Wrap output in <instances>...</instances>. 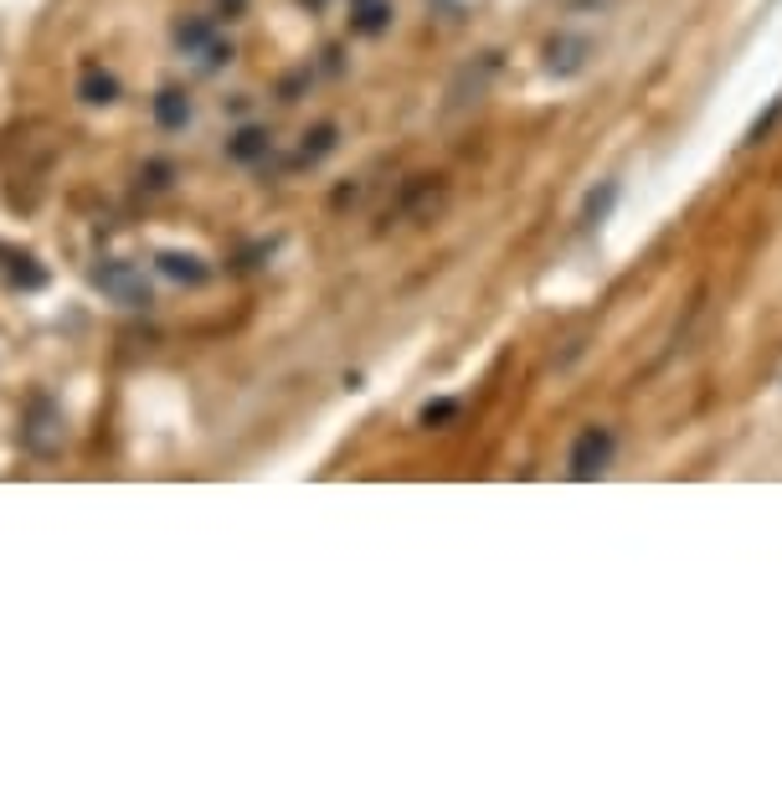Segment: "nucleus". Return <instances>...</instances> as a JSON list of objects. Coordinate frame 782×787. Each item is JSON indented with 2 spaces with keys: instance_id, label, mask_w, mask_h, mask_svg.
Returning <instances> with one entry per match:
<instances>
[{
  "instance_id": "1",
  "label": "nucleus",
  "mask_w": 782,
  "mask_h": 787,
  "mask_svg": "<svg viewBox=\"0 0 782 787\" xmlns=\"http://www.w3.org/2000/svg\"><path fill=\"white\" fill-rule=\"evenodd\" d=\"M93 283L114 299V304H124V309H144V304H150V283H144V274L129 268V263H118V257H109L103 268H93Z\"/></svg>"
},
{
  "instance_id": "2",
  "label": "nucleus",
  "mask_w": 782,
  "mask_h": 787,
  "mask_svg": "<svg viewBox=\"0 0 782 787\" xmlns=\"http://www.w3.org/2000/svg\"><path fill=\"white\" fill-rule=\"evenodd\" d=\"M607 464H613V433L607 428H582L567 458L571 479H597V473H607Z\"/></svg>"
},
{
  "instance_id": "3",
  "label": "nucleus",
  "mask_w": 782,
  "mask_h": 787,
  "mask_svg": "<svg viewBox=\"0 0 782 787\" xmlns=\"http://www.w3.org/2000/svg\"><path fill=\"white\" fill-rule=\"evenodd\" d=\"M26 443H31V453H41V458H52V453L62 448V412L52 396H31V412H26Z\"/></svg>"
},
{
  "instance_id": "4",
  "label": "nucleus",
  "mask_w": 782,
  "mask_h": 787,
  "mask_svg": "<svg viewBox=\"0 0 782 787\" xmlns=\"http://www.w3.org/2000/svg\"><path fill=\"white\" fill-rule=\"evenodd\" d=\"M586 52H592V41L586 37H556L546 47V67L556 73V78H577L586 67Z\"/></svg>"
},
{
  "instance_id": "5",
  "label": "nucleus",
  "mask_w": 782,
  "mask_h": 787,
  "mask_svg": "<svg viewBox=\"0 0 782 787\" xmlns=\"http://www.w3.org/2000/svg\"><path fill=\"white\" fill-rule=\"evenodd\" d=\"M155 124L160 129H186L191 124V93H180V88H160V99H155Z\"/></svg>"
},
{
  "instance_id": "6",
  "label": "nucleus",
  "mask_w": 782,
  "mask_h": 787,
  "mask_svg": "<svg viewBox=\"0 0 782 787\" xmlns=\"http://www.w3.org/2000/svg\"><path fill=\"white\" fill-rule=\"evenodd\" d=\"M155 263H160V274L176 278V283H191V289L195 283H206V263L195 253H176V247H171V253H160Z\"/></svg>"
},
{
  "instance_id": "7",
  "label": "nucleus",
  "mask_w": 782,
  "mask_h": 787,
  "mask_svg": "<svg viewBox=\"0 0 782 787\" xmlns=\"http://www.w3.org/2000/svg\"><path fill=\"white\" fill-rule=\"evenodd\" d=\"M78 99L93 103V109H98V103H114L118 99V78H114V73H98V67H88V73L78 78Z\"/></svg>"
},
{
  "instance_id": "8",
  "label": "nucleus",
  "mask_w": 782,
  "mask_h": 787,
  "mask_svg": "<svg viewBox=\"0 0 782 787\" xmlns=\"http://www.w3.org/2000/svg\"><path fill=\"white\" fill-rule=\"evenodd\" d=\"M391 16H396V11H391L387 0H366V5L351 16V31H361V37H381V31L391 26Z\"/></svg>"
},
{
  "instance_id": "9",
  "label": "nucleus",
  "mask_w": 782,
  "mask_h": 787,
  "mask_svg": "<svg viewBox=\"0 0 782 787\" xmlns=\"http://www.w3.org/2000/svg\"><path fill=\"white\" fill-rule=\"evenodd\" d=\"M227 155H232L237 165H253V160L268 155V135H263V129H237L232 144H227Z\"/></svg>"
},
{
  "instance_id": "10",
  "label": "nucleus",
  "mask_w": 782,
  "mask_h": 787,
  "mask_svg": "<svg viewBox=\"0 0 782 787\" xmlns=\"http://www.w3.org/2000/svg\"><path fill=\"white\" fill-rule=\"evenodd\" d=\"M335 150V124H319V129H314V135H304V165H314V160H325Z\"/></svg>"
},
{
  "instance_id": "11",
  "label": "nucleus",
  "mask_w": 782,
  "mask_h": 787,
  "mask_svg": "<svg viewBox=\"0 0 782 787\" xmlns=\"http://www.w3.org/2000/svg\"><path fill=\"white\" fill-rule=\"evenodd\" d=\"M176 41L186 47V52H201V47H212V26H206V21H180Z\"/></svg>"
},
{
  "instance_id": "12",
  "label": "nucleus",
  "mask_w": 782,
  "mask_h": 787,
  "mask_svg": "<svg viewBox=\"0 0 782 787\" xmlns=\"http://www.w3.org/2000/svg\"><path fill=\"white\" fill-rule=\"evenodd\" d=\"M778 118H782V93L772 99V109H767V114H757V124L746 129V144H762V139L772 135V129H778Z\"/></svg>"
},
{
  "instance_id": "13",
  "label": "nucleus",
  "mask_w": 782,
  "mask_h": 787,
  "mask_svg": "<svg viewBox=\"0 0 782 787\" xmlns=\"http://www.w3.org/2000/svg\"><path fill=\"white\" fill-rule=\"evenodd\" d=\"M458 417V402H432V407H422V428H432V422H453Z\"/></svg>"
},
{
  "instance_id": "14",
  "label": "nucleus",
  "mask_w": 782,
  "mask_h": 787,
  "mask_svg": "<svg viewBox=\"0 0 782 787\" xmlns=\"http://www.w3.org/2000/svg\"><path fill=\"white\" fill-rule=\"evenodd\" d=\"M613 196H618V186H603V196L592 191V196H586V217H603L607 206H613Z\"/></svg>"
}]
</instances>
